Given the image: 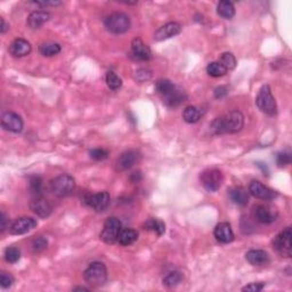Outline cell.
<instances>
[{
    "instance_id": "1",
    "label": "cell",
    "mask_w": 292,
    "mask_h": 292,
    "mask_svg": "<svg viewBox=\"0 0 292 292\" xmlns=\"http://www.w3.org/2000/svg\"><path fill=\"white\" fill-rule=\"evenodd\" d=\"M243 126H244V116L238 110H234L213 120L210 125V131L215 136L236 134L242 130Z\"/></svg>"
},
{
    "instance_id": "2",
    "label": "cell",
    "mask_w": 292,
    "mask_h": 292,
    "mask_svg": "<svg viewBox=\"0 0 292 292\" xmlns=\"http://www.w3.org/2000/svg\"><path fill=\"white\" fill-rule=\"evenodd\" d=\"M83 278L93 288H100L108 281V269L102 261H93L83 273Z\"/></svg>"
},
{
    "instance_id": "3",
    "label": "cell",
    "mask_w": 292,
    "mask_h": 292,
    "mask_svg": "<svg viewBox=\"0 0 292 292\" xmlns=\"http://www.w3.org/2000/svg\"><path fill=\"white\" fill-rule=\"evenodd\" d=\"M256 104L262 113L269 116H273L277 113L276 100H275L271 87L268 85L262 86L259 90L258 95L256 97Z\"/></svg>"
},
{
    "instance_id": "4",
    "label": "cell",
    "mask_w": 292,
    "mask_h": 292,
    "mask_svg": "<svg viewBox=\"0 0 292 292\" xmlns=\"http://www.w3.org/2000/svg\"><path fill=\"white\" fill-rule=\"evenodd\" d=\"M104 24H105V28L108 29V31L111 32V33L122 34L126 33L130 29L131 22L127 14L115 12L105 18Z\"/></svg>"
},
{
    "instance_id": "5",
    "label": "cell",
    "mask_w": 292,
    "mask_h": 292,
    "mask_svg": "<svg viewBox=\"0 0 292 292\" xmlns=\"http://www.w3.org/2000/svg\"><path fill=\"white\" fill-rule=\"evenodd\" d=\"M50 189L51 192L58 197L69 196L76 189V180L70 175L62 174L51 180Z\"/></svg>"
},
{
    "instance_id": "6",
    "label": "cell",
    "mask_w": 292,
    "mask_h": 292,
    "mask_svg": "<svg viewBox=\"0 0 292 292\" xmlns=\"http://www.w3.org/2000/svg\"><path fill=\"white\" fill-rule=\"evenodd\" d=\"M200 183L208 192H217L224 183V175L219 169H206L200 175Z\"/></svg>"
},
{
    "instance_id": "7",
    "label": "cell",
    "mask_w": 292,
    "mask_h": 292,
    "mask_svg": "<svg viewBox=\"0 0 292 292\" xmlns=\"http://www.w3.org/2000/svg\"><path fill=\"white\" fill-rule=\"evenodd\" d=\"M122 231V224L116 217H109L104 223L103 231L100 232L99 238L106 244H113L118 242V236Z\"/></svg>"
},
{
    "instance_id": "8",
    "label": "cell",
    "mask_w": 292,
    "mask_h": 292,
    "mask_svg": "<svg viewBox=\"0 0 292 292\" xmlns=\"http://www.w3.org/2000/svg\"><path fill=\"white\" fill-rule=\"evenodd\" d=\"M110 202H111V196H110L109 192H106V191L95 194L87 193L83 196V203L89 208H92L93 210H95L96 212H102L104 210L108 209Z\"/></svg>"
},
{
    "instance_id": "9",
    "label": "cell",
    "mask_w": 292,
    "mask_h": 292,
    "mask_svg": "<svg viewBox=\"0 0 292 292\" xmlns=\"http://www.w3.org/2000/svg\"><path fill=\"white\" fill-rule=\"evenodd\" d=\"M291 227H287L283 231L275 236L273 241V248L282 257H291Z\"/></svg>"
},
{
    "instance_id": "10",
    "label": "cell",
    "mask_w": 292,
    "mask_h": 292,
    "mask_svg": "<svg viewBox=\"0 0 292 292\" xmlns=\"http://www.w3.org/2000/svg\"><path fill=\"white\" fill-rule=\"evenodd\" d=\"M1 127L5 129L6 131L14 132V134H18L23 130L24 123L21 116L17 113L7 111L2 113L1 115Z\"/></svg>"
},
{
    "instance_id": "11",
    "label": "cell",
    "mask_w": 292,
    "mask_h": 292,
    "mask_svg": "<svg viewBox=\"0 0 292 292\" xmlns=\"http://www.w3.org/2000/svg\"><path fill=\"white\" fill-rule=\"evenodd\" d=\"M37 225L38 222L32 217H21L12 223L9 226V233L12 235H23L35 228Z\"/></svg>"
},
{
    "instance_id": "12",
    "label": "cell",
    "mask_w": 292,
    "mask_h": 292,
    "mask_svg": "<svg viewBox=\"0 0 292 292\" xmlns=\"http://www.w3.org/2000/svg\"><path fill=\"white\" fill-rule=\"evenodd\" d=\"M249 193L251 194L252 196L257 197V199L260 200H273L277 196V192L276 191L269 189L268 186H266L262 183H260L259 180H252L251 183L249 184Z\"/></svg>"
},
{
    "instance_id": "13",
    "label": "cell",
    "mask_w": 292,
    "mask_h": 292,
    "mask_svg": "<svg viewBox=\"0 0 292 292\" xmlns=\"http://www.w3.org/2000/svg\"><path fill=\"white\" fill-rule=\"evenodd\" d=\"M277 217L278 211L276 208L267 206V204H261V206L256 207L255 218L260 224H265V225L273 224L274 222H276Z\"/></svg>"
},
{
    "instance_id": "14",
    "label": "cell",
    "mask_w": 292,
    "mask_h": 292,
    "mask_svg": "<svg viewBox=\"0 0 292 292\" xmlns=\"http://www.w3.org/2000/svg\"><path fill=\"white\" fill-rule=\"evenodd\" d=\"M142 155L138 151L136 150H129L123 152L116 160V168L120 171H125L130 169L134 167L135 164H137L139 160H141Z\"/></svg>"
},
{
    "instance_id": "15",
    "label": "cell",
    "mask_w": 292,
    "mask_h": 292,
    "mask_svg": "<svg viewBox=\"0 0 292 292\" xmlns=\"http://www.w3.org/2000/svg\"><path fill=\"white\" fill-rule=\"evenodd\" d=\"M181 32V25L178 22H169V23L162 25L154 33L155 41H163L167 39L174 38Z\"/></svg>"
},
{
    "instance_id": "16",
    "label": "cell",
    "mask_w": 292,
    "mask_h": 292,
    "mask_svg": "<svg viewBox=\"0 0 292 292\" xmlns=\"http://www.w3.org/2000/svg\"><path fill=\"white\" fill-rule=\"evenodd\" d=\"M161 97L162 100H163V104L167 105L168 108H177V106H179L180 104H183L187 99L186 93L177 86H175L173 90H170L169 93Z\"/></svg>"
},
{
    "instance_id": "17",
    "label": "cell",
    "mask_w": 292,
    "mask_h": 292,
    "mask_svg": "<svg viewBox=\"0 0 292 292\" xmlns=\"http://www.w3.org/2000/svg\"><path fill=\"white\" fill-rule=\"evenodd\" d=\"M30 209L32 210V212L40 217V218H47L53 212V207H51L49 201L41 196H37L33 201H31Z\"/></svg>"
},
{
    "instance_id": "18",
    "label": "cell",
    "mask_w": 292,
    "mask_h": 292,
    "mask_svg": "<svg viewBox=\"0 0 292 292\" xmlns=\"http://www.w3.org/2000/svg\"><path fill=\"white\" fill-rule=\"evenodd\" d=\"M213 235H215L217 241L223 243V244H228L234 240V232H233L231 224L226 222L219 223L215 227Z\"/></svg>"
},
{
    "instance_id": "19",
    "label": "cell",
    "mask_w": 292,
    "mask_h": 292,
    "mask_svg": "<svg viewBox=\"0 0 292 292\" xmlns=\"http://www.w3.org/2000/svg\"><path fill=\"white\" fill-rule=\"evenodd\" d=\"M245 259L252 266H266L269 264L271 259L265 250L251 249L245 254Z\"/></svg>"
},
{
    "instance_id": "20",
    "label": "cell",
    "mask_w": 292,
    "mask_h": 292,
    "mask_svg": "<svg viewBox=\"0 0 292 292\" xmlns=\"http://www.w3.org/2000/svg\"><path fill=\"white\" fill-rule=\"evenodd\" d=\"M32 46L28 40L22 38L15 39L9 46V53L14 57H24L31 53Z\"/></svg>"
},
{
    "instance_id": "21",
    "label": "cell",
    "mask_w": 292,
    "mask_h": 292,
    "mask_svg": "<svg viewBox=\"0 0 292 292\" xmlns=\"http://www.w3.org/2000/svg\"><path fill=\"white\" fill-rule=\"evenodd\" d=\"M131 51L139 61H150L152 58V50L150 47L143 43L142 39L139 38H135L131 41Z\"/></svg>"
},
{
    "instance_id": "22",
    "label": "cell",
    "mask_w": 292,
    "mask_h": 292,
    "mask_svg": "<svg viewBox=\"0 0 292 292\" xmlns=\"http://www.w3.org/2000/svg\"><path fill=\"white\" fill-rule=\"evenodd\" d=\"M50 18H51L50 13L45 11H34L28 16L27 23L29 25V28L35 30V29H40L45 23H47Z\"/></svg>"
},
{
    "instance_id": "23",
    "label": "cell",
    "mask_w": 292,
    "mask_h": 292,
    "mask_svg": "<svg viewBox=\"0 0 292 292\" xmlns=\"http://www.w3.org/2000/svg\"><path fill=\"white\" fill-rule=\"evenodd\" d=\"M249 195H250L249 191H246V189H244V187L242 186L233 187V189L229 190L228 192V196L232 202L240 207H244L248 204Z\"/></svg>"
},
{
    "instance_id": "24",
    "label": "cell",
    "mask_w": 292,
    "mask_h": 292,
    "mask_svg": "<svg viewBox=\"0 0 292 292\" xmlns=\"http://www.w3.org/2000/svg\"><path fill=\"white\" fill-rule=\"evenodd\" d=\"M138 240V233L137 231L132 228H122V231L120 232L118 236V243L123 246H128L134 244V243Z\"/></svg>"
},
{
    "instance_id": "25",
    "label": "cell",
    "mask_w": 292,
    "mask_h": 292,
    "mask_svg": "<svg viewBox=\"0 0 292 292\" xmlns=\"http://www.w3.org/2000/svg\"><path fill=\"white\" fill-rule=\"evenodd\" d=\"M217 14L224 19H232L235 15V7L233 2L228 0H223L217 5Z\"/></svg>"
},
{
    "instance_id": "26",
    "label": "cell",
    "mask_w": 292,
    "mask_h": 292,
    "mask_svg": "<svg viewBox=\"0 0 292 292\" xmlns=\"http://www.w3.org/2000/svg\"><path fill=\"white\" fill-rule=\"evenodd\" d=\"M143 227H144L146 231L153 232V233H155V234L159 235V236L163 235L164 232H165L164 223L162 222V220L158 219V218H150V219H147L144 223V225H143Z\"/></svg>"
},
{
    "instance_id": "27",
    "label": "cell",
    "mask_w": 292,
    "mask_h": 292,
    "mask_svg": "<svg viewBox=\"0 0 292 292\" xmlns=\"http://www.w3.org/2000/svg\"><path fill=\"white\" fill-rule=\"evenodd\" d=\"M61 50V45L54 43V41H47V43L41 44L40 47H39V53L45 57L55 56V55L60 54Z\"/></svg>"
},
{
    "instance_id": "28",
    "label": "cell",
    "mask_w": 292,
    "mask_h": 292,
    "mask_svg": "<svg viewBox=\"0 0 292 292\" xmlns=\"http://www.w3.org/2000/svg\"><path fill=\"white\" fill-rule=\"evenodd\" d=\"M201 116H202V114H201L200 109H197L196 106H187L183 111L184 121L186 123H190V125H194V123L199 122Z\"/></svg>"
},
{
    "instance_id": "29",
    "label": "cell",
    "mask_w": 292,
    "mask_h": 292,
    "mask_svg": "<svg viewBox=\"0 0 292 292\" xmlns=\"http://www.w3.org/2000/svg\"><path fill=\"white\" fill-rule=\"evenodd\" d=\"M181 281H183V274L178 271H174L165 275L162 280V283L167 288H175L178 284H180Z\"/></svg>"
},
{
    "instance_id": "30",
    "label": "cell",
    "mask_w": 292,
    "mask_h": 292,
    "mask_svg": "<svg viewBox=\"0 0 292 292\" xmlns=\"http://www.w3.org/2000/svg\"><path fill=\"white\" fill-rule=\"evenodd\" d=\"M207 73L212 78H220L225 76L227 73V70L219 63V62H211V63L208 64Z\"/></svg>"
},
{
    "instance_id": "31",
    "label": "cell",
    "mask_w": 292,
    "mask_h": 292,
    "mask_svg": "<svg viewBox=\"0 0 292 292\" xmlns=\"http://www.w3.org/2000/svg\"><path fill=\"white\" fill-rule=\"evenodd\" d=\"M106 85L111 90H119L122 87V80L121 78H120L118 74L113 72V71H109L108 73H106Z\"/></svg>"
},
{
    "instance_id": "32",
    "label": "cell",
    "mask_w": 292,
    "mask_h": 292,
    "mask_svg": "<svg viewBox=\"0 0 292 292\" xmlns=\"http://www.w3.org/2000/svg\"><path fill=\"white\" fill-rule=\"evenodd\" d=\"M175 86L176 85H175L173 81L168 79H160L155 82V90H157L161 96H163L165 94L169 93L170 90H173L175 88Z\"/></svg>"
},
{
    "instance_id": "33",
    "label": "cell",
    "mask_w": 292,
    "mask_h": 292,
    "mask_svg": "<svg viewBox=\"0 0 292 292\" xmlns=\"http://www.w3.org/2000/svg\"><path fill=\"white\" fill-rule=\"evenodd\" d=\"M5 260L9 264H16L21 258V251L16 246H8L5 250Z\"/></svg>"
},
{
    "instance_id": "34",
    "label": "cell",
    "mask_w": 292,
    "mask_h": 292,
    "mask_svg": "<svg viewBox=\"0 0 292 292\" xmlns=\"http://www.w3.org/2000/svg\"><path fill=\"white\" fill-rule=\"evenodd\" d=\"M218 62L227 71L235 69L236 66V58L232 53H224Z\"/></svg>"
},
{
    "instance_id": "35",
    "label": "cell",
    "mask_w": 292,
    "mask_h": 292,
    "mask_svg": "<svg viewBox=\"0 0 292 292\" xmlns=\"http://www.w3.org/2000/svg\"><path fill=\"white\" fill-rule=\"evenodd\" d=\"M29 187H30L31 193L35 196H40L41 192H43V180L40 177L33 176L30 178V183H29Z\"/></svg>"
},
{
    "instance_id": "36",
    "label": "cell",
    "mask_w": 292,
    "mask_h": 292,
    "mask_svg": "<svg viewBox=\"0 0 292 292\" xmlns=\"http://www.w3.org/2000/svg\"><path fill=\"white\" fill-rule=\"evenodd\" d=\"M47 245H48L47 239L44 238V236H38V238H35L33 241H32L31 249L34 254H39V252L44 251V250L47 248Z\"/></svg>"
},
{
    "instance_id": "37",
    "label": "cell",
    "mask_w": 292,
    "mask_h": 292,
    "mask_svg": "<svg viewBox=\"0 0 292 292\" xmlns=\"http://www.w3.org/2000/svg\"><path fill=\"white\" fill-rule=\"evenodd\" d=\"M291 161H292V155L290 152H288V151L280 152L276 157V163L278 167H281V168L287 167V165L291 163Z\"/></svg>"
},
{
    "instance_id": "38",
    "label": "cell",
    "mask_w": 292,
    "mask_h": 292,
    "mask_svg": "<svg viewBox=\"0 0 292 292\" xmlns=\"http://www.w3.org/2000/svg\"><path fill=\"white\" fill-rule=\"evenodd\" d=\"M89 155H90V158L93 159V160L103 161L109 157V151L104 150V148H102V147L93 148V150L89 152Z\"/></svg>"
},
{
    "instance_id": "39",
    "label": "cell",
    "mask_w": 292,
    "mask_h": 292,
    "mask_svg": "<svg viewBox=\"0 0 292 292\" xmlns=\"http://www.w3.org/2000/svg\"><path fill=\"white\" fill-rule=\"evenodd\" d=\"M14 277L12 276L11 274L6 273V272H2L0 274V285H1L2 289H8L11 288L13 284H14Z\"/></svg>"
},
{
    "instance_id": "40",
    "label": "cell",
    "mask_w": 292,
    "mask_h": 292,
    "mask_svg": "<svg viewBox=\"0 0 292 292\" xmlns=\"http://www.w3.org/2000/svg\"><path fill=\"white\" fill-rule=\"evenodd\" d=\"M151 77L152 72L148 69H139L135 73L136 80L139 81V82H144V81L151 79Z\"/></svg>"
},
{
    "instance_id": "41",
    "label": "cell",
    "mask_w": 292,
    "mask_h": 292,
    "mask_svg": "<svg viewBox=\"0 0 292 292\" xmlns=\"http://www.w3.org/2000/svg\"><path fill=\"white\" fill-rule=\"evenodd\" d=\"M265 288L264 282H254V283H250L245 287L242 288V291H248V292H259Z\"/></svg>"
},
{
    "instance_id": "42",
    "label": "cell",
    "mask_w": 292,
    "mask_h": 292,
    "mask_svg": "<svg viewBox=\"0 0 292 292\" xmlns=\"http://www.w3.org/2000/svg\"><path fill=\"white\" fill-rule=\"evenodd\" d=\"M213 94H215L216 98L222 99L225 96H227V94H228V89H227L225 86H219V87H217V88L215 89V92H213Z\"/></svg>"
},
{
    "instance_id": "43",
    "label": "cell",
    "mask_w": 292,
    "mask_h": 292,
    "mask_svg": "<svg viewBox=\"0 0 292 292\" xmlns=\"http://www.w3.org/2000/svg\"><path fill=\"white\" fill-rule=\"evenodd\" d=\"M7 228H8L7 216L5 215V212H1V215H0V232L4 233Z\"/></svg>"
},
{
    "instance_id": "44",
    "label": "cell",
    "mask_w": 292,
    "mask_h": 292,
    "mask_svg": "<svg viewBox=\"0 0 292 292\" xmlns=\"http://www.w3.org/2000/svg\"><path fill=\"white\" fill-rule=\"evenodd\" d=\"M31 4L41 6V7H47V6H58L61 5V1H32Z\"/></svg>"
},
{
    "instance_id": "45",
    "label": "cell",
    "mask_w": 292,
    "mask_h": 292,
    "mask_svg": "<svg viewBox=\"0 0 292 292\" xmlns=\"http://www.w3.org/2000/svg\"><path fill=\"white\" fill-rule=\"evenodd\" d=\"M0 32H1L2 34L4 33H6V32H7V30L9 29V25L6 23V21L4 18H0Z\"/></svg>"
},
{
    "instance_id": "46",
    "label": "cell",
    "mask_w": 292,
    "mask_h": 292,
    "mask_svg": "<svg viewBox=\"0 0 292 292\" xmlns=\"http://www.w3.org/2000/svg\"><path fill=\"white\" fill-rule=\"evenodd\" d=\"M130 179L134 181V183H137V181H139L142 179V174L141 171H137V173H134L130 176Z\"/></svg>"
},
{
    "instance_id": "47",
    "label": "cell",
    "mask_w": 292,
    "mask_h": 292,
    "mask_svg": "<svg viewBox=\"0 0 292 292\" xmlns=\"http://www.w3.org/2000/svg\"><path fill=\"white\" fill-rule=\"evenodd\" d=\"M73 291H86V292H88L89 289L85 288V287H76V288H73Z\"/></svg>"
}]
</instances>
